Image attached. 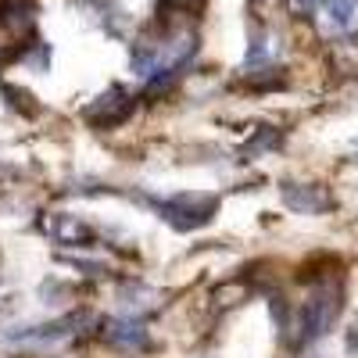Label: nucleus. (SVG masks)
<instances>
[{
    "label": "nucleus",
    "instance_id": "obj_2",
    "mask_svg": "<svg viewBox=\"0 0 358 358\" xmlns=\"http://www.w3.org/2000/svg\"><path fill=\"white\" fill-rule=\"evenodd\" d=\"M126 111H129V94H126L122 86H115V90H108L104 97H97L94 104L86 108V122H94V126H115Z\"/></svg>",
    "mask_w": 358,
    "mask_h": 358
},
{
    "label": "nucleus",
    "instance_id": "obj_6",
    "mask_svg": "<svg viewBox=\"0 0 358 358\" xmlns=\"http://www.w3.org/2000/svg\"><path fill=\"white\" fill-rule=\"evenodd\" d=\"M111 330H115L111 341H115V344H122V348H136V344H143V337H147L140 326H129V322H115Z\"/></svg>",
    "mask_w": 358,
    "mask_h": 358
},
{
    "label": "nucleus",
    "instance_id": "obj_4",
    "mask_svg": "<svg viewBox=\"0 0 358 358\" xmlns=\"http://www.w3.org/2000/svg\"><path fill=\"white\" fill-rule=\"evenodd\" d=\"M33 0H0V22H8L11 29L33 25Z\"/></svg>",
    "mask_w": 358,
    "mask_h": 358
},
{
    "label": "nucleus",
    "instance_id": "obj_5",
    "mask_svg": "<svg viewBox=\"0 0 358 358\" xmlns=\"http://www.w3.org/2000/svg\"><path fill=\"white\" fill-rule=\"evenodd\" d=\"M326 18L334 29H351L358 22V0H326Z\"/></svg>",
    "mask_w": 358,
    "mask_h": 358
},
{
    "label": "nucleus",
    "instance_id": "obj_1",
    "mask_svg": "<svg viewBox=\"0 0 358 358\" xmlns=\"http://www.w3.org/2000/svg\"><path fill=\"white\" fill-rule=\"evenodd\" d=\"M158 212L176 226V229H190V226H201L212 219L215 212V197H201V194H179L165 204H158Z\"/></svg>",
    "mask_w": 358,
    "mask_h": 358
},
{
    "label": "nucleus",
    "instance_id": "obj_3",
    "mask_svg": "<svg viewBox=\"0 0 358 358\" xmlns=\"http://www.w3.org/2000/svg\"><path fill=\"white\" fill-rule=\"evenodd\" d=\"M43 226H47V233L57 236L62 244H83V241H90V226H83V222L72 219V215H54V219H47Z\"/></svg>",
    "mask_w": 358,
    "mask_h": 358
}]
</instances>
